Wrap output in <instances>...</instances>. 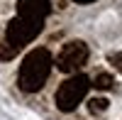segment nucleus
Listing matches in <instances>:
<instances>
[{"label": "nucleus", "mask_w": 122, "mask_h": 120, "mask_svg": "<svg viewBox=\"0 0 122 120\" xmlns=\"http://www.w3.org/2000/svg\"><path fill=\"white\" fill-rule=\"evenodd\" d=\"M44 22H32V20H22V17H15L7 22L5 29V42L12 44L15 49H22L25 44H29L32 39L42 32Z\"/></svg>", "instance_id": "nucleus-3"}, {"label": "nucleus", "mask_w": 122, "mask_h": 120, "mask_svg": "<svg viewBox=\"0 0 122 120\" xmlns=\"http://www.w3.org/2000/svg\"><path fill=\"white\" fill-rule=\"evenodd\" d=\"M51 54L49 49L39 47V49H32L20 64V76H17V83L25 93H37L39 88L46 83L49 78V71H51Z\"/></svg>", "instance_id": "nucleus-1"}, {"label": "nucleus", "mask_w": 122, "mask_h": 120, "mask_svg": "<svg viewBox=\"0 0 122 120\" xmlns=\"http://www.w3.org/2000/svg\"><path fill=\"white\" fill-rule=\"evenodd\" d=\"M49 12H51L49 0H20L17 3V17H22V20L44 22Z\"/></svg>", "instance_id": "nucleus-5"}, {"label": "nucleus", "mask_w": 122, "mask_h": 120, "mask_svg": "<svg viewBox=\"0 0 122 120\" xmlns=\"http://www.w3.org/2000/svg\"><path fill=\"white\" fill-rule=\"evenodd\" d=\"M107 59H110V64H112V66L117 69V71L122 74V52H115V54H110Z\"/></svg>", "instance_id": "nucleus-9"}, {"label": "nucleus", "mask_w": 122, "mask_h": 120, "mask_svg": "<svg viewBox=\"0 0 122 120\" xmlns=\"http://www.w3.org/2000/svg\"><path fill=\"white\" fill-rule=\"evenodd\" d=\"M112 83H115V78L110 76V74H98L95 76V83H90V86L100 88V91H107V88H112Z\"/></svg>", "instance_id": "nucleus-6"}, {"label": "nucleus", "mask_w": 122, "mask_h": 120, "mask_svg": "<svg viewBox=\"0 0 122 120\" xmlns=\"http://www.w3.org/2000/svg\"><path fill=\"white\" fill-rule=\"evenodd\" d=\"M86 61H88V47L76 39V42H66L64 49L59 52V56H56V69H59V71H64V74H76Z\"/></svg>", "instance_id": "nucleus-4"}, {"label": "nucleus", "mask_w": 122, "mask_h": 120, "mask_svg": "<svg viewBox=\"0 0 122 120\" xmlns=\"http://www.w3.org/2000/svg\"><path fill=\"white\" fill-rule=\"evenodd\" d=\"M73 3H81V5H88V3H95V0H73Z\"/></svg>", "instance_id": "nucleus-10"}, {"label": "nucleus", "mask_w": 122, "mask_h": 120, "mask_svg": "<svg viewBox=\"0 0 122 120\" xmlns=\"http://www.w3.org/2000/svg\"><path fill=\"white\" fill-rule=\"evenodd\" d=\"M88 110L90 113H103V110H107V101H105V98H93V101H90L88 103Z\"/></svg>", "instance_id": "nucleus-8"}, {"label": "nucleus", "mask_w": 122, "mask_h": 120, "mask_svg": "<svg viewBox=\"0 0 122 120\" xmlns=\"http://www.w3.org/2000/svg\"><path fill=\"white\" fill-rule=\"evenodd\" d=\"M17 52H20V49H15L12 44L3 42V44H0V61H10V59H15Z\"/></svg>", "instance_id": "nucleus-7"}, {"label": "nucleus", "mask_w": 122, "mask_h": 120, "mask_svg": "<svg viewBox=\"0 0 122 120\" xmlns=\"http://www.w3.org/2000/svg\"><path fill=\"white\" fill-rule=\"evenodd\" d=\"M88 88H90V78L83 76V74H73L71 78H66V81L59 86V91H56V96H54L56 108H59V110H64V113L76 110L78 103L86 98Z\"/></svg>", "instance_id": "nucleus-2"}]
</instances>
